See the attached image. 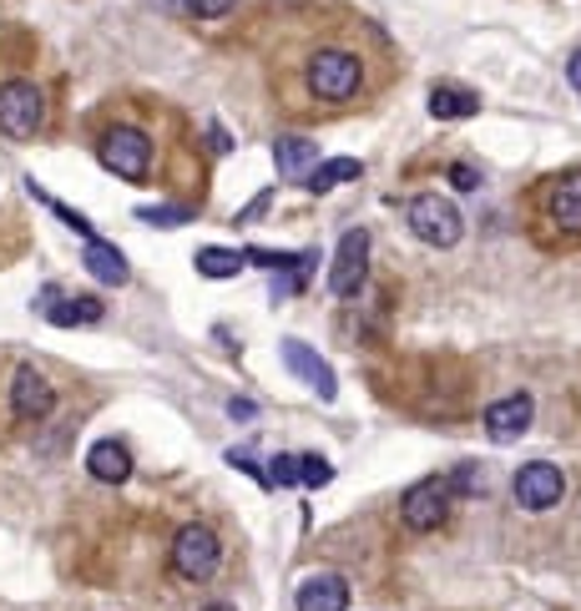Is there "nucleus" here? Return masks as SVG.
Masks as SVG:
<instances>
[{
  "label": "nucleus",
  "instance_id": "nucleus-21",
  "mask_svg": "<svg viewBox=\"0 0 581 611\" xmlns=\"http://www.w3.org/2000/svg\"><path fill=\"white\" fill-rule=\"evenodd\" d=\"M329 481H334V466H329L324 455H299V485H308V491H324Z\"/></svg>",
  "mask_w": 581,
  "mask_h": 611
},
{
  "label": "nucleus",
  "instance_id": "nucleus-18",
  "mask_svg": "<svg viewBox=\"0 0 581 611\" xmlns=\"http://www.w3.org/2000/svg\"><path fill=\"white\" fill-rule=\"evenodd\" d=\"M354 177H364V162L359 157H329V162H314L304 177L308 192H334L339 182H354Z\"/></svg>",
  "mask_w": 581,
  "mask_h": 611
},
{
  "label": "nucleus",
  "instance_id": "nucleus-17",
  "mask_svg": "<svg viewBox=\"0 0 581 611\" xmlns=\"http://www.w3.org/2000/svg\"><path fill=\"white\" fill-rule=\"evenodd\" d=\"M274 162H278V173L289 177V182H299V177H308V167L319 162V147L308 142V137H278Z\"/></svg>",
  "mask_w": 581,
  "mask_h": 611
},
{
  "label": "nucleus",
  "instance_id": "nucleus-14",
  "mask_svg": "<svg viewBox=\"0 0 581 611\" xmlns=\"http://www.w3.org/2000/svg\"><path fill=\"white\" fill-rule=\"evenodd\" d=\"M87 470L97 475L102 485H127L131 481V455L116 445V440H97L87 455Z\"/></svg>",
  "mask_w": 581,
  "mask_h": 611
},
{
  "label": "nucleus",
  "instance_id": "nucleus-24",
  "mask_svg": "<svg viewBox=\"0 0 581 611\" xmlns=\"http://www.w3.org/2000/svg\"><path fill=\"white\" fill-rule=\"evenodd\" d=\"M192 15H203V21H218V15H228L238 0H182Z\"/></svg>",
  "mask_w": 581,
  "mask_h": 611
},
{
  "label": "nucleus",
  "instance_id": "nucleus-15",
  "mask_svg": "<svg viewBox=\"0 0 581 611\" xmlns=\"http://www.w3.org/2000/svg\"><path fill=\"white\" fill-rule=\"evenodd\" d=\"M480 112V97L470 87H451V81H440L430 87V117L435 122H465Z\"/></svg>",
  "mask_w": 581,
  "mask_h": 611
},
{
  "label": "nucleus",
  "instance_id": "nucleus-13",
  "mask_svg": "<svg viewBox=\"0 0 581 611\" xmlns=\"http://www.w3.org/2000/svg\"><path fill=\"white\" fill-rule=\"evenodd\" d=\"M81 263H87V273L97 278V283H112V289H122L131 278L127 258H122V247H112L106 238H87V247H81Z\"/></svg>",
  "mask_w": 581,
  "mask_h": 611
},
{
  "label": "nucleus",
  "instance_id": "nucleus-25",
  "mask_svg": "<svg viewBox=\"0 0 581 611\" xmlns=\"http://www.w3.org/2000/svg\"><path fill=\"white\" fill-rule=\"evenodd\" d=\"M228 466H238L243 470V475H253V481H263V466L258 460H253V450H248V445H238V450H228ZM268 485V481H263Z\"/></svg>",
  "mask_w": 581,
  "mask_h": 611
},
{
  "label": "nucleus",
  "instance_id": "nucleus-16",
  "mask_svg": "<svg viewBox=\"0 0 581 611\" xmlns=\"http://www.w3.org/2000/svg\"><path fill=\"white\" fill-rule=\"evenodd\" d=\"M552 222L567 228V233H581V173H561L552 188Z\"/></svg>",
  "mask_w": 581,
  "mask_h": 611
},
{
  "label": "nucleus",
  "instance_id": "nucleus-9",
  "mask_svg": "<svg viewBox=\"0 0 581 611\" xmlns=\"http://www.w3.org/2000/svg\"><path fill=\"white\" fill-rule=\"evenodd\" d=\"M531 420H536L531 394H506V399H495L485 409V435H491V445H516L531 430Z\"/></svg>",
  "mask_w": 581,
  "mask_h": 611
},
{
  "label": "nucleus",
  "instance_id": "nucleus-4",
  "mask_svg": "<svg viewBox=\"0 0 581 611\" xmlns=\"http://www.w3.org/2000/svg\"><path fill=\"white\" fill-rule=\"evenodd\" d=\"M46 122V102L41 91L30 87V81H5L0 87V131L15 137V142H30Z\"/></svg>",
  "mask_w": 581,
  "mask_h": 611
},
{
  "label": "nucleus",
  "instance_id": "nucleus-10",
  "mask_svg": "<svg viewBox=\"0 0 581 611\" xmlns=\"http://www.w3.org/2000/svg\"><path fill=\"white\" fill-rule=\"evenodd\" d=\"M283 365H289V374H299L308 384V390L319 394L324 405H334L339 399V379H334V369L324 365L319 354L308 349V344H299V339H283Z\"/></svg>",
  "mask_w": 581,
  "mask_h": 611
},
{
  "label": "nucleus",
  "instance_id": "nucleus-12",
  "mask_svg": "<svg viewBox=\"0 0 581 611\" xmlns=\"http://www.w3.org/2000/svg\"><path fill=\"white\" fill-rule=\"evenodd\" d=\"M299 611H349V582L334 571H314L299 582Z\"/></svg>",
  "mask_w": 581,
  "mask_h": 611
},
{
  "label": "nucleus",
  "instance_id": "nucleus-27",
  "mask_svg": "<svg viewBox=\"0 0 581 611\" xmlns=\"http://www.w3.org/2000/svg\"><path fill=\"white\" fill-rule=\"evenodd\" d=\"M228 415L232 420H253V399H228Z\"/></svg>",
  "mask_w": 581,
  "mask_h": 611
},
{
  "label": "nucleus",
  "instance_id": "nucleus-7",
  "mask_svg": "<svg viewBox=\"0 0 581 611\" xmlns=\"http://www.w3.org/2000/svg\"><path fill=\"white\" fill-rule=\"evenodd\" d=\"M102 162L122 182H142L147 167H152V142L137 127H112L102 137Z\"/></svg>",
  "mask_w": 581,
  "mask_h": 611
},
{
  "label": "nucleus",
  "instance_id": "nucleus-1",
  "mask_svg": "<svg viewBox=\"0 0 581 611\" xmlns=\"http://www.w3.org/2000/svg\"><path fill=\"white\" fill-rule=\"evenodd\" d=\"M405 222H409V233L430 247H455L465 238V218L455 213L451 198H440V192H420L405 207Z\"/></svg>",
  "mask_w": 581,
  "mask_h": 611
},
{
  "label": "nucleus",
  "instance_id": "nucleus-2",
  "mask_svg": "<svg viewBox=\"0 0 581 611\" xmlns=\"http://www.w3.org/2000/svg\"><path fill=\"white\" fill-rule=\"evenodd\" d=\"M359 81H364V66L349 51H319V56L308 61V91L319 102H354Z\"/></svg>",
  "mask_w": 581,
  "mask_h": 611
},
{
  "label": "nucleus",
  "instance_id": "nucleus-11",
  "mask_svg": "<svg viewBox=\"0 0 581 611\" xmlns=\"http://www.w3.org/2000/svg\"><path fill=\"white\" fill-rule=\"evenodd\" d=\"M11 409L21 420H46V415L56 409V390H51L30 365H21L11 379Z\"/></svg>",
  "mask_w": 581,
  "mask_h": 611
},
{
  "label": "nucleus",
  "instance_id": "nucleus-23",
  "mask_svg": "<svg viewBox=\"0 0 581 611\" xmlns=\"http://www.w3.org/2000/svg\"><path fill=\"white\" fill-rule=\"evenodd\" d=\"M137 218L152 222V228H182V222H192L188 213H182V207H142Z\"/></svg>",
  "mask_w": 581,
  "mask_h": 611
},
{
  "label": "nucleus",
  "instance_id": "nucleus-29",
  "mask_svg": "<svg viewBox=\"0 0 581 611\" xmlns=\"http://www.w3.org/2000/svg\"><path fill=\"white\" fill-rule=\"evenodd\" d=\"M203 611H232V607H223V601H218V607H203Z\"/></svg>",
  "mask_w": 581,
  "mask_h": 611
},
{
  "label": "nucleus",
  "instance_id": "nucleus-6",
  "mask_svg": "<svg viewBox=\"0 0 581 611\" xmlns=\"http://www.w3.org/2000/svg\"><path fill=\"white\" fill-rule=\"evenodd\" d=\"M451 506H455V485L430 475V481H420V485H409V491H405L400 515H405L409 531H435V525H445Z\"/></svg>",
  "mask_w": 581,
  "mask_h": 611
},
{
  "label": "nucleus",
  "instance_id": "nucleus-20",
  "mask_svg": "<svg viewBox=\"0 0 581 611\" xmlns=\"http://www.w3.org/2000/svg\"><path fill=\"white\" fill-rule=\"evenodd\" d=\"M243 253H238V247H203V253H198V273L203 278H238L243 273Z\"/></svg>",
  "mask_w": 581,
  "mask_h": 611
},
{
  "label": "nucleus",
  "instance_id": "nucleus-3",
  "mask_svg": "<svg viewBox=\"0 0 581 611\" xmlns=\"http://www.w3.org/2000/svg\"><path fill=\"white\" fill-rule=\"evenodd\" d=\"M510 491H516V506L531 510V515H541V510L561 506V495H567V475H561V466H552V460H531V466L516 470Z\"/></svg>",
  "mask_w": 581,
  "mask_h": 611
},
{
  "label": "nucleus",
  "instance_id": "nucleus-5",
  "mask_svg": "<svg viewBox=\"0 0 581 611\" xmlns=\"http://www.w3.org/2000/svg\"><path fill=\"white\" fill-rule=\"evenodd\" d=\"M223 561V546L218 536L207 531V525H182L173 540V571L177 576H188V582H207Z\"/></svg>",
  "mask_w": 581,
  "mask_h": 611
},
{
  "label": "nucleus",
  "instance_id": "nucleus-8",
  "mask_svg": "<svg viewBox=\"0 0 581 611\" xmlns=\"http://www.w3.org/2000/svg\"><path fill=\"white\" fill-rule=\"evenodd\" d=\"M364 273H369V233L349 228L334 247V263H329V289H334V298H354L364 289Z\"/></svg>",
  "mask_w": 581,
  "mask_h": 611
},
{
  "label": "nucleus",
  "instance_id": "nucleus-26",
  "mask_svg": "<svg viewBox=\"0 0 581 611\" xmlns=\"http://www.w3.org/2000/svg\"><path fill=\"white\" fill-rule=\"evenodd\" d=\"M451 182H455L460 192H476V188H480V173H476V167H465V162H455V167H451Z\"/></svg>",
  "mask_w": 581,
  "mask_h": 611
},
{
  "label": "nucleus",
  "instance_id": "nucleus-19",
  "mask_svg": "<svg viewBox=\"0 0 581 611\" xmlns=\"http://www.w3.org/2000/svg\"><path fill=\"white\" fill-rule=\"evenodd\" d=\"M46 319L56 329H76V323H97L102 319V304L91 293H76V298H61V304H46Z\"/></svg>",
  "mask_w": 581,
  "mask_h": 611
},
{
  "label": "nucleus",
  "instance_id": "nucleus-28",
  "mask_svg": "<svg viewBox=\"0 0 581 611\" xmlns=\"http://www.w3.org/2000/svg\"><path fill=\"white\" fill-rule=\"evenodd\" d=\"M567 81H571V87H577V91H581V51H577V56H571V61H567Z\"/></svg>",
  "mask_w": 581,
  "mask_h": 611
},
{
  "label": "nucleus",
  "instance_id": "nucleus-22",
  "mask_svg": "<svg viewBox=\"0 0 581 611\" xmlns=\"http://www.w3.org/2000/svg\"><path fill=\"white\" fill-rule=\"evenodd\" d=\"M263 481L278 485V491L299 485V455H274V460H268V470H263Z\"/></svg>",
  "mask_w": 581,
  "mask_h": 611
}]
</instances>
